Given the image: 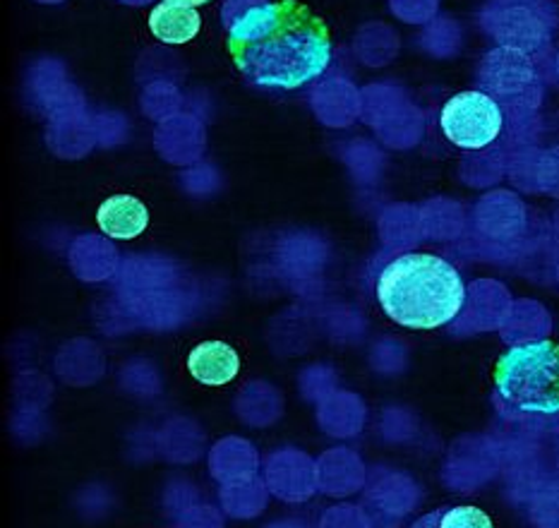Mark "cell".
Masks as SVG:
<instances>
[{"label":"cell","instance_id":"cell-1","mask_svg":"<svg viewBox=\"0 0 559 528\" xmlns=\"http://www.w3.org/2000/svg\"><path fill=\"white\" fill-rule=\"evenodd\" d=\"M226 44L242 75L270 90L302 87L332 60L330 30L300 0H274L240 12Z\"/></svg>","mask_w":559,"mask_h":528},{"label":"cell","instance_id":"cell-2","mask_svg":"<svg viewBox=\"0 0 559 528\" xmlns=\"http://www.w3.org/2000/svg\"><path fill=\"white\" fill-rule=\"evenodd\" d=\"M377 301L392 322L437 329L459 315L466 289L454 265L428 253H408L389 262L377 281Z\"/></svg>","mask_w":559,"mask_h":528},{"label":"cell","instance_id":"cell-3","mask_svg":"<svg viewBox=\"0 0 559 528\" xmlns=\"http://www.w3.org/2000/svg\"><path fill=\"white\" fill-rule=\"evenodd\" d=\"M495 387L497 397L519 413H557L559 343L531 341L509 349L495 365Z\"/></svg>","mask_w":559,"mask_h":528},{"label":"cell","instance_id":"cell-4","mask_svg":"<svg viewBox=\"0 0 559 528\" xmlns=\"http://www.w3.org/2000/svg\"><path fill=\"white\" fill-rule=\"evenodd\" d=\"M447 140L461 150H483L502 130V110L488 94L461 92L452 96L440 116Z\"/></svg>","mask_w":559,"mask_h":528},{"label":"cell","instance_id":"cell-5","mask_svg":"<svg viewBox=\"0 0 559 528\" xmlns=\"http://www.w3.org/2000/svg\"><path fill=\"white\" fill-rule=\"evenodd\" d=\"M188 371L206 387H222L238 377L240 359L234 347L226 341H202L188 355Z\"/></svg>","mask_w":559,"mask_h":528},{"label":"cell","instance_id":"cell-6","mask_svg":"<svg viewBox=\"0 0 559 528\" xmlns=\"http://www.w3.org/2000/svg\"><path fill=\"white\" fill-rule=\"evenodd\" d=\"M96 224H99L106 236L116 240H132L147 228L150 212L132 195H114L96 212Z\"/></svg>","mask_w":559,"mask_h":528},{"label":"cell","instance_id":"cell-7","mask_svg":"<svg viewBox=\"0 0 559 528\" xmlns=\"http://www.w3.org/2000/svg\"><path fill=\"white\" fill-rule=\"evenodd\" d=\"M200 12L192 5L162 0L150 17V30L164 44H188L200 34Z\"/></svg>","mask_w":559,"mask_h":528},{"label":"cell","instance_id":"cell-8","mask_svg":"<svg viewBox=\"0 0 559 528\" xmlns=\"http://www.w3.org/2000/svg\"><path fill=\"white\" fill-rule=\"evenodd\" d=\"M413 528H492V519L478 507H444L423 517Z\"/></svg>","mask_w":559,"mask_h":528},{"label":"cell","instance_id":"cell-9","mask_svg":"<svg viewBox=\"0 0 559 528\" xmlns=\"http://www.w3.org/2000/svg\"><path fill=\"white\" fill-rule=\"evenodd\" d=\"M176 3H186V5H192V8H198V5H204V3H210V0H176Z\"/></svg>","mask_w":559,"mask_h":528}]
</instances>
